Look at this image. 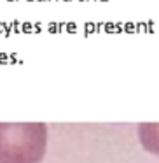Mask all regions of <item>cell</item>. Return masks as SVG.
Returning a JSON list of instances; mask_svg holds the SVG:
<instances>
[{
    "label": "cell",
    "instance_id": "6da1fadb",
    "mask_svg": "<svg viewBox=\"0 0 159 163\" xmlns=\"http://www.w3.org/2000/svg\"><path fill=\"white\" fill-rule=\"evenodd\" d=\"M46 145L44 123H0V163H40Z\"/></svg>",
    "mask_w": 159,
    "mask_h": 163
}]
</instances>
